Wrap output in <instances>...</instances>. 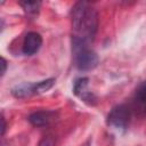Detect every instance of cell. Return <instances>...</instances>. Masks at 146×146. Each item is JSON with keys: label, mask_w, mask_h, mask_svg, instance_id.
Instances as JSON below:
<instances>
[{"label": "cell", "mask_w": 146, "mask_h": 146, "mask_svg": "<svg viewBox=\"0 0 146 146\" xmlns=\"http://www.w3.org/2000/svg\"><path fill=\"white\" fill-rule=\"evenodd\" d=\"M1 122H2V127H1V135L3 136V135H5V131H6V127H7V124H6V120H5L3 115L1 116Z\"/></svg>", "instance_id": "4fadbf2b"}, {"label": "cell", "mask_w": 146, "mask_h": 146, "mask_svg": "<svg viewBox=\"0 0 146 146\" xmlns=\"http://www.w3.org/2000/svg\"><path fill=\"white\" fill-rule=\"evenodd\" d=\"M130 110L137 116H146V81L141 82L136 89L132 97Z\"/></svg>", "instance_id": "277c9868"}, {"label": "cell", "mask_w": 146, "mask_h": 146, "mask_svg": "<svg viewBox=\"0 0 146 146\" xmlns=\"http://www.w3.org/2000/svg\"><path fill=\"white\" fill-rule=\"evenodd\" d=\"M19 5L29 16H35L39 13L41 2L39 1H21Z\"/></svg>", "instance_id": "9c48e42d"}, {"label": "cell", "mask_w": 146, "mask_h": 146, "mask_svg": "<svg viewBox=\"0 0 146 146\" xmlns=\"http://www.w3.org/2000/svg\"><path fill=\"white\" fill-rule=\"evenodd\" d=\"M72 52H73L75 65L81 71L92 70L98 64L97 54L88 44L72 41Z\"/></svg>", "instance_id": "7a4b0ae2"}, {"label": "cell", "mask_w": 146, "mask_h": 146, "mask_svg": "<svg viewBox=\"0 0 146 146\" xmlns=\"http://www.w3.org/2000/svg\"><path fill=\"white\" fill-rule=\"evenodd\" d=\"M132 112L130 106L125 104H120L114 106L106 117V123L108 127L116 129V130H125L130 123Z\"/></svg>", "instance_id": "3957f363"}, {"label": "cell", "mask_w": 146, "mask_h": 146, "mask_svg": "<svg viewBox=\"0 0 146 146\" xmlns=\"http://www.w3.org/2000/svg\"><path fill=\"white\" fill-rule=\"evenodd\" d=\"M55 83V79L54 78H50V79H47V80H43V81H40L36 83V94H42V92H46L48 91Z\"/></svg>", "instance_id": "30bf717a"}, {"label": "cell", "mask_w": 146, "mask_h": 146, "mask_svg": "<svg viewBox=\"0 0 146 146\" xmlns=\"http://www.w3.org/2000/svg\"><path fill=\"white\" fill-rule=\"evenodd\" d=\"M42 44V36L38 32H29L23 41L22 50L23 54L26 56H32L39 51Z\"/></svg>", "instance_id": "8992f818"}, {"label": "cell", "mask_w": 146, "mask_h": 146, "mask_svg": "<svg viewBox=\"0 0 146 146\" xmlns=\"http://www.w3.org/2000/svg\"><path fill=\"white\" fill-rule=\"evenodd\" d=\"M1 66H2V70H1V76H3L5 73H6V70H7V60H6L3 57L1 58Z\"/></svg>", "instance_id": "7c38bea8"}, {"label": "cell", "mask_w": 146, "mask_h": 146, "mask_svg": "<svg viewBox=\"0 0 146 146\" xmlns=\"http://www.w3.org/2000/svg\"><path fill=\"white\" fill-rule=\"evenodd\" d=\"M11 94L16 98H21V99L27 98V97L36 94V83L24 82V83L17 84L11 89Z\"/></svg>", "instance_id": "ba28073f"}, {"label": "cell", "mask_w": 146, "mask_h": 146, "mask_svg": "<svg viewBox=\"0 0 146 146\" xmlns=\"http://www.w3.org/2000/svg\"><path fill=\"white\" fill-rule=\"evenodd\" d=\"M88 81H89L88 78L76 79L74 82V86H73V92H74V95L80 97L83 102L92 104L96 100V98L91 92L88 91Z\"/></svg>", "instance_id": "52a82bcc"}, {"label": "cell", "mask_w": 146, "mask_h": 146, "mask_svg": "<svg viewBox=\"0 0 146 146\" xmlns=\"http://www.w3.org/2000/svg\"><path fill=\"white\" fill-rule=\"evenodd\" d=\"M72 41L90 46L98 30V15L88 2L80 1L72 8Z\"/></svg>", "instance_id": "6da1fadb"}, {"label": "cell", "mask_w": 146, "mask_h": 146, "mask_svg": "<svg viewBox=\"0 0 146 146\" xmlns=\"http://www.w3.org/2000/svg\"><path fill=\"white\" fill-rule=\"evenodd\" d=\"M36 146H55V139L52 136H44L40 139Z\"/></svg>", "instance_id": "8fae6325"}, {"label": "cell", "mask_w": 146, "mask_h": 146, "mask_svg": "<svg viewBox=\"0 0 146 146\" xmlns=\"http://www.w3.org/2000/svg\"><path fill=\"white\" fill-rule=\"evenodd\" d=\"M57 119V113L54 111H36L29 115V122L34 127H47Z\"/></svg>", "instance_id": "5b68a950"}, {"label": "cell", "mask_w": 146, "mask_h": 146, "mask_svg": "<svg viewBox=\"0 0 146 146\" xmlns=\"http://www.w3.org/2000/svg\"><path fill=\"white\" fill-rule=\"evenodd\" d=\"M81 146H90V140H87L86 143H83Z\"/></svg>", "instance_id": "5bb4252c"}]
</instances>
